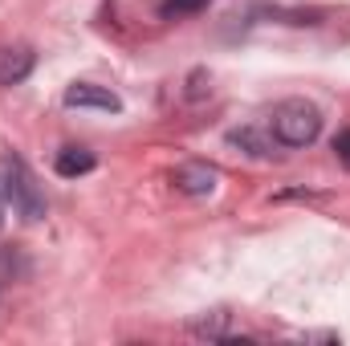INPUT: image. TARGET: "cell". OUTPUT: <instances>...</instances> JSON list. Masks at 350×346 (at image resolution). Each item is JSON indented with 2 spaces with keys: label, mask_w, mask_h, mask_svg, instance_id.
<instances>
[{
  "label": "cell",
  "mask_w": 350,
  "mask_h": 346,
  "mask_svg": "<svg viewBox=\"0 0 350 346\" xmlns=\"http://www.w3.org/2000/svg\"><path fill=\"white\" fill-rule=\"evenodd\" d=\"M228 139H232L237 147H245L249 155H257V159H269V155H273V143H269L265 135H257V131H249V127H245V131H232Z\"/></svg>",
  "instance_id": "9"
},
{
  "label": "cell",
  "mask_w": 350,
  "mask_h": 346,
  "mask_svg": "<svg viewBox=\"0 0 350 346\" xmlns=\"http://www.w3.org/2000/svg\"><path fill=\"white\" fill-rule=\"evenodd\" d=\"M94 163H98V159H94V151H86V147H62L53 168H57L62 179H78V175L94 172Z\"/></svg>",
  "instance_id": "6"
},
{
  "label": "cell",
  "mask_w": 350,
  "mask_h": 346,
  "mask_svg": "<svg viewBox=\"0 0 350 346\" xmlns=\"http://www.w3.org/2000/svg\"><path fill=\"white\" fill-rule=\"evenodd\" d=\"M334 155H338V163L350 172V131H338L334 135Z\"/></svg>",
  "instance_id": "10"
},
{
  "label": "cell",
  "mask_w": 350,
  "mask_h": 346,
  "mask_svg": "<svg viewBox=\"0 0 350 346\" xmlns=\"http://www.w3.org/2000/svg\"><path fill=\"white\" fill-rule=\"evenodd\" d=\"M212 0H159V16L163 21H183V16H196L204 12Z\"/></svg>",
  "instance_id": "8"
},
{
  "label": "cell",
  "mask_w": 350,
  "mask_h": 346,
  "mask_svg": "<svg viewBox=\"0 0 350 346\" xmlns=\"http://www.w3.org/2000/svg\"><path fill=\"white\" fill-rule=\"evenodd\" d=\"M269 131H273V139L285 143V147H310V143L322 135V110H318L314 102H306V98H285V102L273 110Z\"/></svg>",
  "instance_id": "1"
},
{
  "label": "cell",
  "mask_w": 350,
  "mask_h": 346,
  "mask_svg": "<svg viewBox=\"0 0 350 346\" xmlns=\"http://www.w3.org/2000/svg\"><path fill=\"white\" fill-rule=\"evenodd\" d=\"M0 172H4V196L12 200V208L21 212V220H41L45 216V200H41V191H37L29 168L16 155H8Z\"/></svg>",
  "instance_id": "2"
},
{
  "label": "cell",
  "mask_w": 350,
  "mask_h": 346,
  "mask_svg": "<svg viewBox=\"0 0 350 346\" xmlns=\"http://www.w3.org/2000/svg\"><path fill=\"white\" fill-rule=\"evenodd\" d=\"M204 78H208L204 70H196V74H191V90H187V98H200V94H204Z\"/></svg>",
  "instance_id": "11"
},
{
  "label": "cell",
  "mask_w": 350,
  "mask_h": 346,
  "mask_svg": "<svg viewBox=\"0 0 350 346\" xmlns=\"http://www.w3.org/2000/svg\"><path fill=\"white\" fill-rule=\"evenodd\" d=\"M187 330H191L196 338H208V343H224V338H228V314H224V310H216V314H204V318H196Z\"/></svg>",
  "instance_id": "7"
},
{
  "label": "cell",
  "mask_w": 350,
  "mask_h": 346,
  "mask_svg": "<svg viewBox=\"0 0 350 346\" xmlns=\"http://www.w3.org/2000/svg\"><path fill=\"white\" fill-rule=\"evenodd\" d=\"M66 106L70 110H106V114H118L122 98L106 86H94V82H74V86L66 90Z\"/></svg>",
  "instance_id": "3"
},
{
  "label": "cell",
  "mask_w": 350,
  "mask_h": 346,
  "mask_svg": "<svg viewBox=\"0 0 350 346\" xmlns=\"http://www.w3.org/2000/svg\"><path fill=\"white\" fill-rule=\"evenodd\" d=\"M33 49L25 45H0V86H16L33 74Z\"/></svg>",
  "instance_id": "5"
},
{
  "label": "cell",
  "mask_w": 350,
  "mask_h": 346,
  "mask_svg": "<svg viewBox=\"0 0 350 346\" xmlns=\"http://www.w3.org/2000/svg\"><path fill=\"white\" fill-rule=\"evenodd\" d=\"M172 183H175V191H183V196H208V191H216L220 172H216L212 163L191 159V163H179L172 172Z\"/></svg>",
  "instance_id": "4"
}]
</instances>
